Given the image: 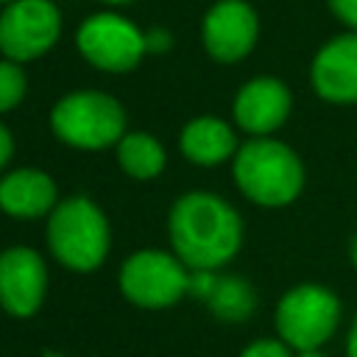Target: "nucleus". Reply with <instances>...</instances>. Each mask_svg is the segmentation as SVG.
I'll use <instances>...</instances> for the list:
<instances>
[{"label": "nucleus", "mask_w": 357, "mask_h": 357, "mask_svg": "<svg viewBox=\"0 0 357 357\" xmlns=\"http://www.w3.org/2000/svg\"><path fill=\"white\" fill-rule=\"evenodd\" d=\"M0 3H14V0H0Z\"/></svg>", "instance_id": "26"}, {"label": "nucleus", "mask_w": 357, "mask_h": 357, "mask_svg": "<svg viewBox=\"0 0 357 357\" xmlns=\"http://www.w3.org/2000/svg\"><path fill=\"white\" fill-rule=\"evenodd\" d=\"M340 304L321 284H298L287 290L276 307V329L282 340L298 351L318 349L337 326Z\"/></svg>", "instance_id": "5"}, {"label": "nucleus", "mask_w": 357, "mask_h": 357, "mask_svg": "<svg viewBox=\"0 0 357 357\" xmlns=\"http://www.w3.org/2000/svg\"><path fill=\"white\" fill-rule=\"evenodd\" d=\"M120 290L128 301L148 310L176 304L190 290L184 262L167 251L145 248L131 254L120 268Z\"/></svg>", "instance_id": "6"}, {"label": "nucleus", "mask_w": 357, "mask_h": 357, "mask_svg": "<svg viewBox=\"0 0 357 357\" xmlns=\"http://www.w3.org/2000/svg\"><path fill=\"white\" fill-rule=\"evenodd\" d=\"M240 357H290V351H287V343H284V340L262 337V340L248 343Z\"/></svg>", "instance_id": "18"}, {"label": "nucleus", "mask_w": 357, "mask_h": 357, "mask_svg": "<svg viewBox=\"0 0 357 357\" xmlns=\"http://www.w3.org/2000/svg\"><path fill=\"white\" fill-rule=\"evenodd\" d=\"M257 14L245 0H218L204 17V47L215 61H240L257 42Z\"/></svg>", "instance_id": "9"}, {"label": "nucleus", "mask_w": 357, "mask_h": 357, "mask_svg": "<svg viewBox=\"0 0 357 357\" xmlns=\"http://www.w3.org/2000/svg\"><path fill=\"white\" fill-rule=\"evenodd\" d=\"M349 254H351V262L357 265V237L351 240V248H349Z\"/></svg>", "instance_id": "24"}, {"label": "nucleus", "mask_w": 357, "mask_h": 357, "mask_svg": "<svg viewBox=\"0 0 357 357\" xmlns=\"http://www.w3.org/2000/svg\"><path fill=\"white\" fill-rule=\"evenodd\" d=\"M298 357H324V354H321L318 349H307V351H301Z\"/></svg>", "instance_id": "23"}, {"label": "nucleus", "mask_w": 357, "mask_h": 357, "mask_svg": "<svg viewBox=\"0 0 357 357\" xmlns=\"http://www.w3.org/2000/svg\"><path fill=\"white\" fill-rule=\"evenodd\" d=\"M170 33L167 31H162V28H153V31H148L145 33V47L148 50H156V53H165L167 47H170Z\"/></svg>", "instance_id": "20"}, {"label": "nucleus", "mask_w": 357, "mask_h": 357, "mask_svg": "<svg viewBox=\"0 0 357 357\" xmlns=\"http://www.w3.org/2000/svg\"><path fill=\"white\" fill-rule=\"evenodd\" d=\"M237 148L234 131L220 117H195L181 131V153L195 165H218Z\"/></svg>", "instance_id": "14"}, {"label": "nucleus", "mask_w": 357, "mask_h": 357, "mask_svg": "<svg viewBox=\"0 0 357 357\" xmlns=\"http://www.w3.org/2000/svg\"><path fill=\"white\" fill-rule=\"evenodd\" d=\"M349 357H357V318H354L351 332H349Z\"/></svg>", "instance_id": "22"}, {"label": "nucleus", "mask_w": 357, "mask_h": 357, "mask_svg": "<svg viewBox=\"0 0 357 357\" xmlns=\"http://www.w3.org/2000/svg\"><path fill=\"white\" fill-rule=\"evenodd\" d=\"M170 243L176 257L192 271L226 265L243 240V223L231 204L212 192H187L170 209Z\"/></svg>", "instance_id": "1"}, {"label": "nucleus", "mask_w": 357, "mask_h": 357, "mask_svg": "<svg viewBox=\"0 0 357 357\" xmlns=\"http://www.w3.org/2000/svg\"><path fill=\"white\" fill-rule=\"evenodd\" d=\"M11 151H14V142H11V134L6 126H0V167L11 159Z\"/></svg>", "instance_id": "21"}, {"label": "nucleus", "mask_w": 357, "mask_h": 357, "mask_svg": "<svg viewBox=\"0 0 357 357\" xmlns=\"http://www.w3.org/2000/svg\"><path fill=\"white\" fill-rule=\"evenodd\" d=\"M117 159L120 167L134 178H153L165 167V148L151 134H126L117 142Z\"/></svg>", "instance_id": "15"}, {"label": "nucleus", "mask_w": 357, "mask_h": 357, "mask_svg": "<svg viewBox=\"0 0 357 357\" xmlns=\"http://www.w3.org/2000/svg\"><path fill=\"white\" fill-rule=\"evenodd\" d=\"M312 86L324 100L357 103V33L326 42L312 61Z\"/></svg>", "instance_id": "11"}, {"label": "nucleus", "mask_w": 357, "mask_h": 357, "mask_svg": "<svg viewBox=\"0 0 357 357\" xmlns=\"http://www.w3.org/2000/svg\"><path fill=\"white\" fill-rule=\"evenodd\" d=\"M47 243L61 265L92 271L106 259L109 223L89 198H67L50 212Z\"/></svg>", "instance_id": "3"}, {"label": "nucleus", "mask_w": 357, "mask_h": 357, "mask_svg": "<svg viewBox=\"0 0 357 357\" xmlns=\"http://www.w3.org/2000/svg\"><path fill=\"white\" fill-rule=\"evenodd\" d=\"M100 3H128V0H100Z\"/></svg>", "instance_id": "25"}, {"label": "nucleus", "mask_w": 357, "mask_h": 357, "mask_svg": "<svg viewBox=\"0 0 357 357\" xmlns=\"http://www.w3.org/2000/svg\"><path fill=\"white\" fill-rule=\"evenodd\" d=\"M50 126L56 137L73 148L81 151H103L123 137L126 126V112L123 106L95 89H81L73 95H64L53 112H50Z\"/></svg>", "instance_id": "4"}, {"label": "nucleus", "mask_w": 357, "mask_h": 357, "mask_svg": "<svg viewBox=\"0 0 357 357\" xmlns=\"http://www.w3.org/2000/svg\"><path fill=\"white\" fill-rule=\"evenodd\" d=\"M56 204V184L33 167H20L0 181V206L11 218H39Z\"/></svg>", "instance_id": "13"}, {"label": "nucleus", "mask_w": 357, "mask_h": 357, "mask_svg": "<svg viewBox=\"0 0 357 357\" xmlns=\"http://www.w3.org/2000/svg\"><path fill=\"white\" fill-rule=\"evenodd\" d=\"M290 114V92L279 78L262 75L248 81L234 98V120L240 128L265 137L276 131Z\"/></svg>", "instance_id": "12"}, {"label": "nucleus", "mask_w": 357, "mask_h": 357, "mask_svg": "<svg viewBox=\"0 0 357 357\" xmlns=\"http://www.w3.org/2000/svg\"><path fill=\"white\" fill-rule=\"evenodd\" d=\"M59 31L61 17L50 0H14L0 14V50L14 61H31L53 47Z\"/></svg>", "instance_id": "8"}, {"label": "nucleus", "mask_w": 357, "mask_h": 357, "mask_svg": "<svg viewBox=\"0 0 357 357\" xmlns=\"http://www.w3.org/2000/svg\"><path fill=\"white\" fill-rule=\"evenodd\" d=\"M47 287V271L33 248L14 245L0 254V307L17 318L39 310Z\"/></svg>", "instance_id": "10"}, {"label": "nucleus", "mask_w": 357, "mask_h": 357, "mask_svg": "<svg viewBox=\"0 0 357 357\" xmlns=\"http://www.w3.org/2000/svg\"><path fill=\"white\" fill-rule=\"evenodd\" d=\"M234 181L254 204L284 206L301 192L304 167L284 142L257 137L237 151Z\"/></svg>", "instance_id": "2"}, {"label": "nucleus", "mask_w": 357, "mask_h": 357, "mask_svg": "<svg viewBox=\"0 0 357 357\" xmlns=\"http://www.w3.org/2000/svg\"><path fill=\"white\" fill-rule=\"evenodd\" d=\"M25 95V73L14 59L0 61V112L14 109Z\"/></svg>", "instance_id": "17"}, {"label": "nucleus", "mask_w": 357, "mask_h": 357, "mask_svg": "<svg viewBox=\"0 0 357 357\" xmlns=\"http://www.w3.org/2000/svg\"><path fill=\"white\" fill-rule=\"evenodd\" d=\"M329 8L335 11V17L340 22H346L357 31V0H329Z\"/></svg>", "instance_id": "19"}, {"label": "nucleus", "mask_w": 357, "mask_h": 357, "mask_svg": "<svg viewBox=\"0 0 357 357\" xmlns=\"http://www.w3.org/2000/svg\"><path fill=\"white\" fill-rule=\"evenodd\" d=\"M78 50L81 56L109 73H126L139 64L148 53L145 33L120 14H95L78 28Z\"/></svg>", "instance_id": "7"}, {"label": "nucleus", "mask_w": 357, "mask_h": 357, "mask_svg": "<svg viewBox=\"0 0 357 357\" xmlns=\"http://www.w3.org/2000/svg\"><path fill=\"white\" fill-rule=\"evenodd\" d=\"M204 298L209 301V307L218 318L231 321V324L248 318L254 312V304H257L251 284L240 276H220V279L212 276V284H209Z\"/></svg>", "instance_id": "16"}]
</instances>
